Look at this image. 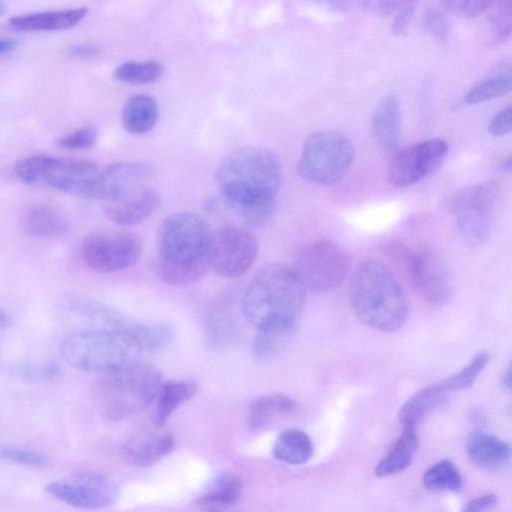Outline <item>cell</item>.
Returning <instances> with one entry per match:
<instances>
[{"label": "cell", "mask_w": 512, "mask_h": 512, "mask_svg": "<svg viewBox=\"0 0 512 512\" xmlns=\"http://www.w3.org/2000/svg\"><path fill=\"white\" fill-rule=\"evenodd\" d=\"M160 63L149 61H128L116 68L114 78L120 82L141 85L157 80L162 74Z\"/></svg>", "instance_id": "31"}, {"label": "cell", "mask_w": 512, "mask_h": 512, "mask_svg": "<svg viewBox=\"0 0 512 512\" xmlns=\"http://www.w3.org/2000/svg\"><path fill=\"white\" fill-rule=\"evenodd\" d=\"M354 157V146L346 136L332 130L316 131L304 142L297 172L311 183L332 185L347 173Z\"/></svg>", "instance_id": "8"}, {"label": "cell", "mask_w": 512, "mask_h": 512, "mask_svg": "<svg viewBox=\"0 0 512 512\" xmlns=\"http://www.w3.org/2000/svg\"><path fill=\"white\" fill-rule=\"evenodd\" d=\"M371 128L377 144L386 151L398 148L401 137V114L394 95L383 97L376 105L371 119Z\"/></svg>", "instance_id": "20"}, {"label": "cell", "mask_w": 512, "mask_h": 512, "mask_svg": "<svg viewBox=\"0 0 512 512\" xmlns=\"http://www.w3.org/2000/svg\"><path fill=\"white\" fill-rule=\"evenodd\" d=\"M212 231L207 221L192 212L166 217L157 233L156 271L172 286H187L200 280L207 269Z\"/></svg>", "instance_id": "2"}, {"label": "cell", "mask_w": 512, "mask_h": 512, "mask_svg": "<svg viewBox=\"0 0 512 512\" xmlns=\"http://www.w3.org/2000/svg\"><path fill=\"white\" fill-rule=\"evenodd\" d=\"M451 393L444 380L428 385L411 396L399 411L403 427H415L435 408L441 406Z\"/></svg>", "instance_id": "23"}, {"label": "cell", "mask_w": 512, "mask_h": 512, "mask_svg": "<svg viewBox=\"0 0 512 512\" xmlns=\"http://www.w3.org/2000/svg\"><path fill=\"white\" fill-rule=\"evenodd\" d=\"M488 17L493 37L503 42L511 32V0H494Z\"/></svg>", "instance_id": "34"}, {"label": "cell", "mask_w": 512, "mask_h": 512, "mask_svg": "<svg viewBox=\"0 0 512 512\" xmlns=\"http://www.w3.org/2000/svg\"><path fill=\"white\" fill-rule=\"evenodd\" d=\"M56 499L82 509H100L113 505L119 496V487L110 477L97 472L68 475L46 486Z\"/></svg>", "instance_id": "13"}, {"label": "cell", "mask_w": 512, "mask_h": 512, "mask_svg": "<svg viewBox=\"0 0 512 512\" xmlns=\"http://www.w3.org/2000/svg\"><path fill=\"white\" fill-rule=\"evenodd\" d=\"M361 5L374 15L386 16L399 7L398 0H358Z\"/></svg>", "instance_id": "41"}, {"label": "cell", "mask_w": 512, "mask_h": 512, "mask_svg": "<svg viewBox=\"0 0 512 512\" xmlns=\"http://www.w3.org/2000/svg\"><path fill=\"white\" fill-rule=\"evenodd\" d=\"M451 13L463 17H475L487 11L494 0H440Z\"/></svg>", "instance_id": "38"}, {"label": "cell", "mask_w": 512, "mask_h": 512, "mask_svg": "<svg viewBox=\"0 0 512 512\" xmlns=\"http://www.w3.org/2000/svg\"><path fill=\"white\" fill-rule=\"evenodd\" d=\"M511 89V78L507 75L491 76L473 88H471L464 97V101L468 104H478L496 97H500Z\"/></svg>", "instance_id": "32"}, {"label": "cell", "mask_w": 512, "mask_h": 512, "mask_svg": "<svg viewBox=\"0 0 512 512\" xmlns=\"http://www.w3.org/2000/svg\"><path fill=\"white\" fill-rule=\"evenodd\" d=\"M98 53V47L92 44H77L67 49V54L74 58H88Z\"/></svg>", "instance_id": "44"}, {"label": "cell", "mask_w": 512, "mask_h": 512, "mask_svg": "<svg viewBox=\"0 0 512 512\" xmlns=\"http://www.w3.org/2000/svg\"><path fill=\"white\" fill-rule=\"evenodd\" d=\"M296 402L284 394H268L255 399L249 408V425L254 430H262L291 415Z\"/></svg>", "instance_id": "24"}, {"label": "cell", "mask_w": 512, "mask_h": 512, "mask_svg": "<svg viewBox=\"0 0 512 512\" xmlns=\"http://www.w3.org/2000/svg\"><path fill=\"white\" fill-rule=\"evenodd\" d=\"M99 387L106 414L122 419L150 406L162 383L159 371L141 360L104 374Z\"/></svg>", "instance_id": "7"}, {"label": "cell", "mask_w": 512, "mask_h": 512, "mask_svg": "<svg viewBox=\"0 0 512 512\" xmlns=\"http://www.w3.org/2000/svg\"><path fill=\"white\" fill-rule=\"evenodd\" d=\"M100 176L92 162L49 156L42 182L69 195L98 200Z\"/></svg>", "instance_id": "15"}, {"label": "cell", "mask_w": 512, "mask_h": 512, "mask_svg": "<svg viewBox=\"0 0 512 512\" xmlns=\"http://www.w3.org/2000/svg\"><path fill=\"white\" fill-rule=\"evenodd\" d=\"M415 9V0H404L398 7V13L392 22L391 31L396 35L406 32Z\"/></svg>", "instance_id": "39"}, {"label": "cell", "mask_w": 512, "mask_h": 512, "mask_svg": "<svg viewBox=\"0 0 512 512\" xmlns=\"http://www.w3.org/2000/svg\"><path fill=\"white\" fill-rule=\"evenodd\" d=\"M498 503V497L495 494H485L479 496L475 499L470 500L463 507L464 511H482L486 509H490L496 506Z\"/></svg>", "instance_id": "43"}, {"label": "cell", "mask_w": 512, "mask_h": 512, "mask_svg": "<svg viewBox=\"0 0 512 512\" xmlns=\"http://www.w3.org/2000/svg\"><path fill=\"white\" fill-rule=\"evenodd\" d=\"M325 7L337 11L345 12L352 7L356 0H315Z\"/></svg>", "instance_id": "45"}, {"label": "cell", "mask_w": 512, "mask_h": 512, "mask_svg": "<svg viewBox=\"0 0 512 512\" xmlns=\"http://www.w3.org/2000/svg\"><path fill=\"white\" fill-rule=\"evenodd\" d=\"M162 428L155 426L131 437L123 447L126 459L137 466H148L170 454L175 446V437Z\"/></svg>", "instance_id": "17"}, {"label": "cell", "mask_w": 512, "mask_h": 512, "mask_svg": "<svg viewBox=\"0 0 512 512\" xmlns=\"http://www.w3.org/2000/svg\"><path fill=\"white\" fill-rule=\"evenodd\" d=\"M48 155H33L22 158L14 166L15 175L24 183L34 184L42 181Z\"/></svg>", "instance_id": "35"}, {"label": "cell", "mask_w": 512, "mask_h": 512, "mask_svg": "<svg viewBox=\"0 0 512 512\" xmlns=\"http://www.w3.org/2000/svg\"><path fill=\"white\" fill-rule=\"evenodd\" d=\"M447 153V143L439 138L399 150L389 165L388 181L399 188L414 185L438 170Z\"/></svg>", "instance_id": "14"}, {"label": "cell", "mask_w": 512, "mask_h": 512, "mask_svg": "<svg viewBox=\"0 0 512 512\" xmlns=\"http://www.w3.org/2000/svg\"><path fill=\"white\" fill-rule=\"evenodd\" d=\"M306 303V286L294 269L270 263L257 271L242 302L245 319L257 328L295 332Z\"/></svg>", "instance_id": "3"}, {"label": "cell", "mask_w": 512, "mask_h": 512, "mask_svg": "<svg viewBox=\"0 0 512 512\" xmlns=\"http://www.w3.org/2000/svg\"><path fill=\"white\" fill-rule=\"evenodd\" d=\"M426 25L428 29L439 39L445 40L447 35V21L438 12H431L427 16Z\"/></svg>", "instance_id": "42"}, {"label": "cell", "mask_w": 512, "mask_h": 512, "mask_svg": "<svg viewBox=\"0 0 512 512\" xmlns=\"http://www.w3.org/2000/svg\"><path fill=\"white\" fill-rule=\"evenodd\" d=\"M87 7L31 12L9 19L8 26L15 31H60L78 25L88 14Z\"/></svg>", "instance_id": "18"}, {"label": "cell", "mask_w": 512, "mask_h": 512, "mask_svg": "<svg viewBox=\"0 0 512 512\" xmlns=\"http://www.w3.org/2000/svg\"><path fill=\"white\" fill-rule=\"evenodd\" d=\"M313 454L310 437L298 429H287L276 438L273 455L276 459L293 465L306 463Z\"/></svg>", "instance_id": "28"}, {"label": "cell", "mask_w": 512, "mask_h": 512, "mask_svg": "<svg viewBox=\"0 0 512 512\" xmlns=\"http://www.w3.org/2000/svg\"><path fill=\"white\" fill-rule=\"evenodd\" d=\"M512 109L507 106L498 111L491 119L488 130L494 136H503L511 131Z\"/></svg>", "instance_id": "40"}, {"label": "cell", "mask_w": 512, "mask_h": 512, "mask_svg": "<svg viewBox=\"0 0 512 512\" xmlns=\"http://www.w3.org/2000/svg\"><path fill=\"white\" fill-rule=\"evenodd\" d=\"M172 336L165 323L136 321L125 331L80 330L60 344L61 357L72 367L106 374L144 360Z\"/></svg>", "instance_id": "1"}, {"label": "cell", "mask_w": 512, "mask_h": 512, "mask_svg": "<svg viewBox=\"0 0 512 512\" xmlns=\"http://www.w3.org/2000/svg\"><path fill=\"white\" fill-rule=\"evenodd\" d=\"M348 298L356 316L379 331L398 330L408 316V301L402 286L379 260L358 264L349 281Z\"/></svg>", "instance_id": "5"}, {"label": "cell", "mask_w": 512, "mask_h": 512, "mask_svg": "<svg viewBox=\"0 0 512 512\" xmlns=\"http://www.w3.org/2000/svg\"><path fill=\"white\" fill-rule=\"evenodd\" d=\"M97 130L92 126L81 127L57 140V145L65 149H89L97 141Z\"/></svg>", "instance_id": "37"}, {"label": "cell", "mask_w": 512, "mask_h": 512, "mask_svg": "<svg viewBox=\"0 0 512 512\" xmlns=\"http://www.w3.org/2000/svg\"><path fill=\"white\" fill-rule=\"evenodd\" d=\"M294 332L276 328H257L252 352L258 360H269L279 355L290 342Z\"/></svg>", "instance_id": "30"}, {"label": "cell", "mask_w": 512, "mask_h": 512, "mask_svg": "<svg viewBox=\"0 0 512 512\" xmlns=\"http://www.w3.org/2000/svg\"><path fill=\"white\" fill-rule=\"evenodd\" d=\"M18 46V42L13 38L0 37V54L11 52Z\"/></svg>", "instance_id": "46"}, {"label": "cell", "mask_w": 512, "mask_h": 512, "mask_svg": "<svg viewBox=\"0 0 512 512\" xmlns=\"http://www.w3.org/2000/svg\"><path fill=\"white\" fill-rule=\"evenodd\" d=\"M242 495V481L234 474L217 476L197 499V505L206 510H221L238 502Z\"/></svg>", "instance_id": "26"}, {"label": "cell", "mask_w": 512, "mask_h": 512, "mask_svg": "<svg viewBox=\"0 0 512 512\" xmlns=\"http://www.w3.org/2000/svg\"><path fill=\"white\" fill-rule=\"evenodd\" d=\"M158 106L148 95L130 97L122 110V124L126 131L134 135L149 132L157 123Z\"/></svg>", "instance_id": "25"}, {"label": "cell", "mask_w": 512, "mask_h": 512, "mask_svg": "<svg viewBox=\"0 0 512 512\" xmlns=\"http://www.w3.org/2000/svg\"><path fill=\"white\" fill-rule=\"evenodd\" d=\"M499 196V187L485 181L458 192L450 201V210L464 239L472 244L486 242L493 229L492 211Z\"/></svg>", "instance_id": "9"}, {"label": "cell", "mask_w": 512, "mask_h": 512, "mask_svg": "<svg viewBox=\"0 0 512 512\" xmlns=\"http://www.w3.org/2000/svg\"><path fill=\"white\" fill-rule=\"evenodd\" d=\"M20 228L29 236L55 238L64 235L69 223L66 216L57 208L39 204L29 207L20 218Z\"/></svg>", "instance_id": "21"}, {"label": "cell", "mask_w": 512, "mask_h": 512, "mask_svg": "<svg viewBox=\"0 0 512 512\" xmlns=\"http://www.w3.org/2000/svg\"><path fill=\"white\" fill-rule=\"evenodd\" d=\"M197 393V384L188 380H175L161 383L152 402V422L164 427L170 416Z\"/></svg>", "instance_id": "22"}, {"label": "cell", "mask_w": 512, "mask_h": 512, "mask_svg": "<svg viewBox=\"0 0 512 512\" xmlns=\"http://www.w3.org/2000/svg\"><path fill=\"white\" fill-rule=\"evenodd\" d=\"M417 442L416 428L404 426L399 439L375 468L376 476L386 477L405 470L412 462Z\"/></svg>", "instance_id": "27"}, {"label": "cell", "mask_w": 512, "mask_h": 512, "mask_svg": "<svg viewBox=\"0 0 512 512\" xmlns=\"http://www.w3.org/2000/svg\"><path fill=\"white\" fill-rule=\"evenodd\" d=\"M0 459L30 467H43L47 464V458L44 454L34 451L21 449L17 447H1Z\"/></svg>", "instance_id": "36"}, {"label": "cell", "mask_w": 512, "mask_h": 512, "mask_svg": "<svg viewBox=\"0 0 512 512\" xmlns=\"http://www.w3.org/2000/svg\"><path fill=\"white\" fill-rule=\"evenodd\" d=\"M489 361L487 353L479 352L472 360L457 373L444 379L450 392L459 391L470 387L479 374L484 370Z\"/></svg>", "instance_id": "33"}, {"label": "cell", "mask_w": 512, "mask_h": 512, "mask_svg": "<svg viewBox=\"0 0 512 512\" xmlns=\"http://www.w3.org/2000/svg\"><path fill=\"white\" fill-rule=\"evenodd\" d=\"M292 268L306 287L327 290L342 282L349 269V258L333 242L316 240L296 252Z\"/></svg>", "instance_id": "11"}, {"label": "cell", "mask_w": 512, "mask_h": 512, "mask_svg": "<svg viewBox=\"0 0 512 512\" xmlns=\"http://www.w3.org/2000/svg\"><path fill=\"white\" fill-rule=\"evenodd\" d=\"M424 486L436 492H457L462 488V476L450 460L430 466L423 475Z\"/></svg>", "instance_id": "29"}, {"label": "cell", "mask_w": 512, "mask_h": 512, "mask_svg": "<svg viewBox=\"0 0 512 512\" xmlns=\"http://www.w3.org/2000/svg\"><path fill=\"white\" fill-rule=\"evenodd\" d=\"M139 236L129 230L106 229L87 235L82 243L85 264L99 273H114L134 265L141 253Z\"/></svg>", "instance_id": "10"}, {"label": "cell", "mask_w": 512, "mask_h": 512, "mask_svg": "<svg viewBox=\"0 0 512 512\" xmlns=\"http://www.w3.org/2000/svg\"><path fill=\"white\" fill-rule=\"evenodd\" d=\"M469 459L478 467L495 471L503 468L511 455L510 445L495 435L473 431L466 441Z\"/></svg>", "instance_id": "19"}, {"label": "cell", "mask_w": 512, "mask_h": 512, "mask_svg": "<svg viewBox=\"0 0 512 512\" xmlns=\"http://www.w3.org/2000/svg\"><path fill=\"white\" fill-rule=\"evenodd\" d=\"M219 195L230 210L276 203L282 184L277 156L263 147L244 146L220 162L215 173Z\"/></svg>", "instance_id": "4"}, {"label": "cell", "mask_w": 512, "mask_h": 512, "mask_svg": "<svg viewBox=\"0 0 512 512\" xmlns=\"http://www.w3.org/2000/svg\"><path fill=\"white\" fill-rule=\"evenodd\" d=\"M257 255L258 241L247 229L225 225L211 233L208 264L220 276L241 277L251 268Z\"/></svg>", "instance_id": "12"}, {"label": "cell", "mask_w": 512, "mask_h": 512, "mask_svg": "<svg viewBox=\"0 0 512 512\" xmlns=\"http://www.w3.org/2000/svg\"><path fill=\"white\" fill-rule=\"evenodd\" d=\"M411 279L418 293L429 303H445L451 294L450 276L443 258L432 248L413 252L408 260Z\"/></svg>", "instance_id": "16"}, {"label": "cell", "mask_w": 512, "mask_h": 512, "mask_svg": "<svg viewBox=\"0 0 512 512\" xmlns=\"http://www.w3.org/2000/svg\"><path fill=\"white\" fill-rule=\"evenodd\" d=\"M501 169L505 172H510L511 170V158L507 157L504 159V161L501 163Z\"/></svg>", "instance_id": "49"}, {"label": "cell", "mask_w": 512, "mask_h": 512, "mask_svg": "<svg viewBox=\"0 0 512 512\" xmlns=\"http://www.w3.org/2000/svg\"><path fill=\"white\" fill-rule=\"evenodd\" d=\"M7 9V3L5 0H0V16H2Z\"/></svg>", "instance_id": "50"}, {"label": "cell", "mask_w": 512, "mask_h": 512, "mask_svg": "<svg viewBox=\"0 0 512 512\" xmlns=\"http://www.w3.org/2000/svg\"><path fill=\"white\" fill-rule=\"evenodd\" d=\"M153 175V167L145 162H118L102 170L98 200L106 217L121 226L148 218L161 201Z\"/></svg>", "instance_id": "6"}, {"label": "cell", "mask_w": 512, "mask_h": 512, "mask_svg": "<svg viewBox=\"0 0 512 512\" xmlns=\"http://www.w3.org/2000/svg\"><path fill=\"white\" fill-rule=\"evenodd\" d=\"M502 384L506 389H510L511 387V372L510 369H507L502 376Z\"/></svg>", "instance_id": "48"}, {"label": "cell", "mask_w": 512, "mask_h": 512, "mask_svg": "<svg viewBox=\"0 0 512 512\" xmlns=\"http://www.w3.org/2000/svg\"><path fill=\"white\" fill-rule=\"evenodd\" d=\"M10 324L9 316L0 308V330L8 327Z\"/></svg>", "instance_id": "47"}]
</instances>
